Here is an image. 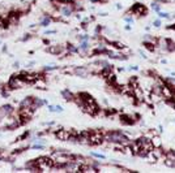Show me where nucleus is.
Returning <instances> with one entry per match:
<instances>
[{
	"instance_id": "4c0bfd02",
	"label": "nucleus",
	"mask_w": 175,
	"mask_h": 173,
	"mask_svg": "<svg viewBox=\"0 0 175 173\" xmlns=\"http://www.w3.org/2000/svg\"><path fill=\"white\" fill-rule=\"evenodd\" d=\"M34 64H35V63H34V61H31V63H29V64H28V67H29V68H30V67H33V65H34Z\"/></svg>"
},
{
	"instance_id": "58836bf2",
	"label": "nucleus",
	"mask_w": 175,
	"mask_h": 173,
	"mask_svg": "<svg viewBox=\"0 0 175 173\" xmlns=\"http://www.w3.org/2000/svg\"><path fill=\"white\" fill-rule=\"evenodd\" d=\"M1 52H7V47H5V46L1 48Z\"/></svg>"
},
{
	"instance_id": "39448f33",
	"label": "nucleus",
	"mask_w": 175,
	"mask_h": 173,
	"mask_svg": "<svg viewBox=\"0 0 175 173\" xmlns=\"http://www.w3.org/2000/svg\"><path fill=\"white\" fill-rule=\"evenodd\" d=\"M72 74L77 75V77H80V78H88V77H90L93 73L86 67H74L72 69Z\"/></svg>"
},
{
	"instance_id": "1a4fd4ad",
	"label": "nucleus",
	"mask_w": 175,
	"mask_h": 173,
	"mask_svg": "<svg viewBox=\"0 0 175 173\" xmlns=\"http://www.w3.org/2000/svg\"><path fill=\"white\" fill-rule=\"evenodd\" d=\"M78 50H80V53H83V55H86L89 52V50H90V44H89V41H81L80 44L77 46Z\"/></svg>"
},
{
	"instance_id": "72a5a7b5",
	"label": "nucleus",
	"mask_w": 175,
	"mask_h": 173,
	"mask_svg": "<svg viewBox=\"0 0 175 173\" xmlns=\"http://www.w3.org/2000/svg\"><path fill=\"white\" fill-rule=\"evenodd\" d=\"M130 70H139V67H136V65H132V67H130L128 68Z\"/></svg>"
},
{
	"instance_id": "c9c22d12",
	"label": "nucleus",
	"mask_w": 175,
	"mask_h": 173,
	"mask_svg": "<svg viewBox=\"0 0 175 173\" xmlns=\"http://www.w3.org/2000/svg\"><path fill=\"white\" fill-rule=\"evenodd\" d=\"M124 29H126V30L128 31V30H131V25L128 24V25H126V26H124Z\"/></svg>"
},
{
	"instance_id": "a19ab883",
	"label": "nucleus",
	"mask_w": 175,
	"mask_h": 173,
	"mask_svg": "<svg viewBox=\"0 0 175 173\" xmlns=\"http://www.w3.org/2000/svg\"><path fill=\"white\" fill-rule=\"evenodd\" d=\"M0 44H1V41H0Z\"/></svg>"
},
{
	"instance_id": "f3484780",
	"label": "nucleus",
	"mask_w": 175,
	"mask_h": 173,
	"mask_svg": "<svg viewBox=\"0 0 175 173\" xmlns=\"http://www.w3.org/2000/svg\"><path fill=\"white\" fill-rule=\"evenodd\" d=\"M144 46H145V48L148 50V51H154L156 50V44H153V43H150V42L144 41Z\"/></svg>"
},
{
	"instance_id": "9d476101",
	"label": "nucleus",
	"mask_w": 175,
	"mask_h": 173,
	"mask_svg": "<svg viewBox=\"0 0 175 173\" xmlns=\"http://www.w3.org/2000/svg\"><path fill=\"white\" fill-rule=\"evenodd\" d=\"M45 104H43V99L41 98H37V96H33V104H31V108H33L34 111L39 109V108H42Z\"/></svg>"
},
{
	"instance_id": "dca6fc26",
	"label": "nucleus",
	"mask_w": 175,
	"mask_h": 173,
	"mask_svg": "<svg viewBox=\"0 0 175 173\" xmlns=\"http://www.w3.org/2000/svg\"><path fill=\"white\" fill-rule=\"evenodd\" d=\"M166 51H169V52L175 51V42L170 41V39H167V47H166Z\"/></svg>"
},
{
	"instance_id": "473e14b6",
	"label": "nucleus",
	"mask_w": 175,
	"mask_h": 173,
	"mask_svg": "<svg viewBox=\"0 0 175 173\" xmlns=\"http://www.w3.org/2000/svg\"><path fill=\"white\" fill-rule=\"evenodd\" d=\"M47 34H56V30H46L45 35H47Z\"/></svg>"
},
{
	"instance_id": "f8f14e48",
	"label": "nucleus",
	"mask_w": 175,
	"mask_h": 173,
	"mask_svg": "<svg viewBox=\"0 0 175 173\" xmlns=\"http://www.w3.org/2000/svg\"><path fill=\"white\" fill-rule=\"evenodd\" d=\"M33 104V96H26L20 102V108H28Z\"/></svg>"
},
{
	"instance_id": "4be33fe9",
	"label": "nucleus",
	"mask_w": 175,
	"mask_h": 173,
	"mask_svg": "<svg viewBox=\"0 0 175 173\" xmlns=\"http://www.w3.org/2000/svg\"><path fill=\"white\" fill-rule=\"evenodd\" d=\"M31 150H45V145H42V143H33V145L30 146Z\"/></svg>"
},
{
	"instance_id": "f704fd0d",
	"label": "nucleus",
	"mask_w": 175,
	"mask_h": 173,
	"mask_svg": "<svg viewBox=\"0 0 175 173\" xmlns=\"http://www.w3.org/2000/svg\"><path fill=\"white\" fill-rule=\"evenodd\" d=\"M13 68H20V61H15L13 63Z\"/></svg>"
},
{
	"instance_id": "cd10ccee",
	"label": "nucleus",
	"mask_w": 175,
	"mask_h": 173,
	"mask_svg": "<svg viewBox=\"0 0 175 173\" xmlns=\"http://www.w3.org/2000/svg\"><path fill=\"white\" fill-rule=\"evenodd\" d=\"M124 21H126V22L127 24H133V17H132L131 16V14H130V16H126V17H124Z\"/></svg>"
},
{
	"instance_id": "412c9836",
	"label": "nucleus",
	"mask_w": 175,
	"mask_h": 173,
	"mask_svg": "<svg viewBox=\"0 0 175 173\" xmlns=\"http://www.w3.org/2000/svg\"><path fill=\"white\" fill-rule=\"evenodd\" d=\"M30 134H31V132H30V130H26V132L24 133V134H21V135L19 137V138H17V140H25L26 138H29Z\"/></svg>"
},
{
	"instance_id": "e433bc0d",
	"label": "nucleus",
	"mask_w": 175,
	"mask_h": 173,
	"mask_svg": "<svg viewBox=\"0 0 175 173\" xmlns=\"http://www.w3.org/2000/svg\"><path fill=\"white\" fill-rule=\"evenodd\" d=\"M158 1H162V3H170V1H174V0H158Z\"/></svg>"
},
{
	"instance_id": "2f4dec72",
	"label": "nucleus",
	"mask_w": 175,
	"mask_h": 173,
	"mask_svg": "<svg viewBox=\"0 0 175 173\" xmlns=\"http://www.w3.org/2000/svg\"><path fill=\"white\" fill-rule=\"evenodd\" d=\"M55 107H56V112H58V113H60V112H63V111H64V108L62 106H55Z\"/></svg>"
},
{
	"instance_id": "9b49d317",
	"label": "nucleus",
	"mask_w": 175,
	"mask_h": 173,
	"mask_svg": "<svg viewBox=\"0 0 175 173\" xmlns=\"http://www.w3.org/2000/svg\"><path fill=\"white\" fill-rule=\"evenodd\" d=\"M52 22V17L51 16H48V14H45L43 17L41 18V22H39V26H42V27H47L50 26Z\"/></svg>"
},
{
	"instance_id": "7ed1b4c3",
	"label": "nucleus",
	"mask_w": 175,
	"mask_h": 173,
	"mask_svg": "<svg viewBox=\"0 0 175 173\" xmlns=\"http://www.w3.org/2000/svg\"><path fill=\"white\" fill-rule=\"evenodd\" d=\"M102 143H103V132L101 130L90 132V134H89V145L99 146Z\"/></svg>"
},
{
	"instance_id": "393cba45",
	"label": "nucleus",
	"mask_w": 175,
	"mask_h": 173,
	"mask_svg": "<svg viewBox=\"0 0 175 173\" xmlns=\"http://www.w3.org/2000/svg\"><path fill=\"white\" fill-rule=\"evenodd\" d=\"M77 39H78V41H90V37H89V35L88 34H81V35H78V37H77Z\"/></svg>"
},
{
	"instance_id": "ea45409f",
	"label": "nucleus",
	"mask_w": 175,
	"mask_h": 173,
	"mask_svg": "<svg viewBox=\"0 0 175 173\" xmlns=\"http://www.w3.org/2000/svg\"><path fill=\"white\" fill-rule=\"evenodd\" d=\"M43 104H45V106H48V102L46 99H43Z\"/></svg>"
},
{
	"instance_id": "6ab92c4d",
	"label": "nucleus",
	"mask_w": 175,
	"mask_h": 173,
	"mask_svg": "<svg viewBox=\"0 0 175 173\" xmlns=\"http://www.w3.org/2000/svg\"><path fill=\"white\" fill-rule=\"evenodd\" d=\"M58 69H59V67H56V65H46L42 68L43 72H52V70H58Z\"/></svg>"
},
{
	"instance_id": "7c9ffc66",
	"label": "nucleus",
	"mask_w": 175,
	"mask_h": 173,
	"mask_svg": "<svg viewBox=\"0 0 175 173\" xmlns=\"http://www.w3.org/2000/svg\"><path fill=\"white\" fill-rule=\"evenodd\" d=\"M43 125H46V126H54V125H55V121H48V122H43Z\"/></svg>"
},
{
	"instance_id": "20e7f679",
	"label": "nucleus",
	"mask_w": 175,
	"mask_h": 173,
	"mask_svg": "<svg viewBox=\"0 0 175 173\" xmlns=\"http://www.w3.org/2000/svg\"><path fill=\"white\" fill-rule=\"evenodd\" d=\"M130 13H131V16L132 14H135V16H146L148 14V8L144 4H141V3H135L133 7L131 8V10L128 12V14Z\"/></svg>"
},
{
	"instance_id": "a878e982",
	"label": "nucleus",
	"mask_w": 175,
	"mask_h": 173,
	"mask_svg": "<svg viewBox=\"0 0 175 173\" xmlns=\"http://www.w3.org/2000/svg\"><path fill=\"white\" fill-rule=\"evenodd\" d=\"M157 13H158L159 18H170V14L166 13V12H161V10H159V12H157Z\"/></svg>"
},
{
	"instance_id": "b1692460",
	"label": "nucleus",
	"mask_w": 175,
	"mask_h": 173,
	"mask_svg": "<svg viewBox=\"0 0 175 173\" xmlns=\"http://www.w3.org/2000/svg\"><path fill=\"white\" fill-rule=\"evenodd\" d=\"M156 134H157L156 132H153V130H148V132H146L145 134H144V137H146V138H148V139H152V138H153V137H154Z\"/></svg>"
},
{
	"instance_id": "2eb2a0df",
	"label": "nucleus",
	"mask_w": 175,
	"mask_h": 173,
	"mask_svg": "<svg viewBox=\"0 0 175 173\" xmlns=\"http://www.w3.org/2000/svg\"><path fill=\"white\" fill-rule=\"evenodd\" d=\"M165 84H167L171 89L175 90V75H173V77H167V78H165Z\"/></svg>"
},
{
	"instance_id": "c85d7f7f",
	"label": "nucleus",
	"mask_w": 175,
	"mask_h": 173,
	"mask_svg": "<svg viewBox=\"0 0 175 173\" xmlns=\"http://www.w3.org/2000/svg\"><path fill=\"white\" fill-rule=\"evenodd\" d=\"M47 107H48V112H52V113L56 112V107L55 106H52V104H48Z\"/></svg>"
},
{
	"instance_id": "f03ea898",
	"label": "nucleus",
	"mask_w": 175,
	"mask_h": 173,
	"mask_svg": "<svg viewBox=\"0 0 175 173\" xmlns=\"http://www.w3.org/2000/svg\"><path fill=\"white\" fill-rule=\"evenodd\" d=\"M37 165L41 169V172H48L51 171L54 167V161L51 157H38L37 159Z\"/></svg>"
},
{
	"instance_id": "0eeeda50",
	"label": "nucleus",
	"mask_w": 175,
	"mask_h": 173,
	"mask_svg": "<svg viewBox=\"0 0 175 173\" xmlns=\"http://www.w3.org/2000/svg\"><path fill=\"white\" fill-rule=\"evenodd\" d=\"M47 52L50 53H52V55H62L63 52H66V47L64 46H50L48 48H47Z\"/></svg>"
},
{
	"instance_id": "423d86ee",
	"label": "nucleus",
	"mask_w": 175,
	"mask_h": 173,
	"mask_svg": "<svg viewBox=\"0 0 175 173\" xmlns=\"http://www.w3.org/2000/svg\"><path fill=\"white\" fill-rule=\"evenodd\" d=\"M55 137L58 138L59 140H68L71 138V132L67 130V129H62L59 128L58 130L55 132Z\"/></svg>"
},
{
	"instance_id": "6e6552de",
	"label": "nucleus",
	"mask_w": 175,
	"mask_h": 173,
	"mask_svg": "<svg viewBox=\"0 0 175 173\" xmlns=\"http://www.w3.org/2000/svg\"><path fill=\"white\" fill-rule=\"evenodd\" d=\"M60 95H62L63 99L67 100V102H73V99H74V94L68 89L62 90V91H60Z\"/></svg>"
},
{
	"instance_id": "aec40b11",
	"label": "nucleus",
	"mask_w": 175,
	"mask_h": 173,
	"mask_svg": "<svg viewBox=\"0 0 175 173\" xmlns=\"http://www.w3.org/2000/svg\"><path fill=\"white\" fill-rule=\"evenodd\" d=\"M90 155L93 157H94V159H101V160H105L106 159V155H103V154H98V152H94V151H93V152H90Z\"/></svg>"
},
{
	"instance_id": "5701e85b",
	"label": "nucleus",
	"mask_w": 175,
	"mask_h": 173,
	"mask_svg": "<svg viewBox=\"0 0 175 173\" xmlns=\"http://www.w3.org/2000/svg\"><path fill=\"white\" fill-rule=\"evenodd\" d=\"M152 9L154 10V12H159L161 10V4L158 1H153L152 3Z\"/></svg>"
},
{
	"instance_id": "a211bd4d",
	"label": "nucleus",
	"mask_w": 175,
	"mask_h": 173,
	"mask_svg": "<svg viewBox=\"0 0 175 173\" xmlns=\"http://www.w3.org/2000/svg\"><path fill=\"white\" fill-rule=\"evenodd\" d=\"M110 43H111V44L115 47L116 50H124V48H126V46H124L122 42H118V41H116V42H110Z\"/></svg>"
},
{
	"instance_id": "c756f323",
	"label": "nucleus",
	"mask_w": 175,
	"mask_h": 173,
	"mask_svg": "<svg viewBox=\"0 0 175 173\" xmlns=\"http://www.w3.org/2000/svg\"><path fill=\"white\" fill-rule=\"evenodd\" d=\"M153 25H154L156 27H159L161 25H162V22H161V18H158V20H156L154 22H153Z\"/></svg>"
},
{
	"instance_id": "bb28decb",
	"label": "nucleus",
	"mask_w": 175,
	"mask_h": 173,
	"mask_svg": "<svg viewBox=\"0 0 175 173\" xmlns=\"http://www.w3.org/2000/svg\"><path fill=\"white\" fill-rule=\"evenodd\" d=\"M31 37H33V35H31V34H29V33H28V34H25V35H24V37H22V38H21V39H20V41H21V42H28V41H29V39H31Z\"/></svg>"
},
{
	"instance_id": "ddd939ff",
	"label": "nucleus",
	"mask_w": 175,
	"mask_h": 173,
	"mask_svg": "<svg viewBox=\"0 0 175 173\" xmlns=\"http://www.w3.org/2000/svg\"><path fill=\"white\" fill-rule=\"evenodd\" d=\"M3 109V112H4L7 116H9V115H12V113H15V109H13V107H12V104H4V106H1L0 107Z\"/></svg>"
},
{
	"instance_id": "79ce46f5",
	"label": "nucleus",
	"mask_w": 175,
	"mask_h": 173,
	"mask_svg": "<svg viewBox=\"0 0 175 173\" xmlns=\"http://www.w3.org/2000/svg\"><path fill=\"white\" fill-rule=\"evenodd\" d=\"M174 122H175V118H174Z\"/></svg>"
},
{
	"instance_id": "f257e3e1",
	"label": "nucleus",
	"mask_w": 175,
	"mask_h": 173,
	"mask_svg": "<svg viewBox=\"0 0 175 173\" xmlns=\"http://www.w3.org/2000/svg\"><path fill=\"white\" fill-rule=\"evenodd\" d=\"M103 142L107 143H123V145H128L131 142V139L120 130H109L103 132Z\"/></svg>"
},
{
	"instance_id": "4468645a",
	"label": "nucleus",
	"mask_w": 175,
	"mask_h": 173,
	"mask_svg": "<svg viewBox=\"0 0 175 173\" xmlns=\"http://www.w3.org/2000/svg\"><path fill=\"white\" fill-rule=\"evenodd\" d=\"M150 142H152L153 147H162V140H161V138L157 134L150 139Z\"/></svg>"
}]
</instances>
